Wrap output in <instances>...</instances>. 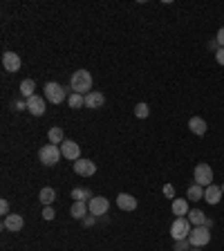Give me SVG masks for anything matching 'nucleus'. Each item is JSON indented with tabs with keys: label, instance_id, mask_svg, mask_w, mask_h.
I'll return each instance as SVG.
<instances>
[{
	"label": "nucleus",
	"instance_id": "nucleus-14",
	"mask_svg": "<svg viewBox=\"0 0 224 251\" xmlns=\"http://www.w3.org/2000/svg\"><path fill=\"white\" fill-rule=\"evenodd\" d=\"M117 206L121 208V211H134V208H137V198H133L130 193H119Z\"/></svg>",
	"mask_w": 224,
	"mask_h": 251
},
{
	"label": "nucleus",
	"instance_id": "nucleus-12",
	"mask_svg": "<svg viewBox=\"0 0 224 251\" xmlns=\"http://www.w3.org/2000/svg\"><path fill=\"white\" fill-rule=\"evenodd\" d=\"M21 56L14 52H5L2 54V68L7 69V72H18L21 69Z\"/></svg>",
	"mask_w": 224,
	"mask_h": 251
},
{
	"label": "nucleus",
	"instance_id": "nucleus-2",
	"mask_svg": "<svg viewBox=\"0 0 224 251\" xmlns=\"http://www.w3.org/2000/svg\"><path fill=\"white\" fill-rule=\"evenodd\" d=\"M61 157H63V153H61V146L56 144H45L43 148L38 150V160L43 161L45 166H56L61 161Z\"/></svg>",
	"mask_w": 224,
	"mask_h": 251
},
{
	"label": "nucleus",
	"instance_id": "nucleus-4",
	"mask_svg": "<svg viewBox=\"0 0 224 251\" xmlns=\"http://www.w3.org/2000/svg\"><path fill=\"white\" fill-rule=\"evenodd\" d=\"M191 222L188 218H175V222L171 225V235L173 240H188V235H191Z\"/></svg>",
	"mask_w": 224,
	"mask_h": 251
},
{
	"label": "nucleus",
	"instance_id": "nucleus-15",
	"mask_svg": "<svg viewBox=\"0 0 224 251\" xmlns=\"http://www.w3.org/2000/svg\"><path fill=\"white\" fill-rule=\"evenodd\" d=\"M222 186H215V184H211V186L204 188V200H206L208 204H220V200H222Z\"/></svg>",
	"mask_w": 224,
	"mask_h": 251
},
{
	"label": "nucleus",
	"instance_id": "nucleus-10",
	"mask_svg": "<svg viewBox=\"0 0 224 251\" xmlns=\"http://www.w3.org/2000/svg\"><path fill=\"white\" fill-rule=\"evenodd\" d=\"M88 206H90V215H96V218H101L103 213H108V208H110V202H108L106 198H92L90 202H88Z\"/></svg>",
	"mask_w": 224,
	"mask_h": 251
},
{
	"label": "nucleus",
	"instance_id": "nucleus-35",
	"mask_svg": "<svg viewBox=\"0 0 224 251\" xmlns=\"http://www.w3.org/2000/svg\"><path fill=\"white\" fill-rule=\"evenodd\" d=\"M208 47H211V49H215V52H218V49H220V43H218V38H213V41H211V43H208Z\"/></svg>",
	"mask_w": 224,
	"mask_h": 251
},
{
	"label": "nucleus",
	"instance_id": "nucleus-20",
	"mask_svg": "<svg viewBox=\"0 0 224 251\" xmlns=\"http://www.w3.org/2000/svg\"><path fill=\"white\" fill-rule=\"evenodd\" d=\"M38 200L43 202V206H52V202L56 200V191H54L52 186L41 188V193H38Z\"/></svg>",
	"mask_w": 224,
	"mask_h": 251
},
{
	"label": "nucleus",
	"instance_id": "nucleus-13",
	"mask_svg": "<svg viewBox=\"0 0 224 251\" xmlns=\"http://www.w3.org/2000/svg\"><path fill=\"white\" fill-rule=\"evenodd\" d=\"M103 103H106V96H103V92H88L86 94V108H90V110H96V108H103Z\"/></svg>",
	"mask_w": 224,
	"mask_h": 251
},
{
	"label": "nucleus",
	"instance_id": "nucleus-34",
	"mask_svg": "<svg viewBox=\"0 0 224 251\" xmlns=\"http://www.w3.org/2000/svg\"><path fill=\"white\" fill-rule=\"evenodd\" d=\"M14 110H27V101H16L14 103Z\"/></svg>",
	"mask_w": 224,
	"mask_h": 251
},
{
	"label": "nucleus",
	"instance_id": "nucleus-1",
	"mask_svg": "<svg viewBox=\"0 0 224 251\" xmlns=\"http://www.w3.org/2000/svg\"><path fill=\"white\" fill-rule=\"evenodd\" d=\"M69 90L83 96L88 92H92V74L88 69H76L74 74H72V79H69Z\"/></svg>",
	"mask_w": 224,
	"mask_h": 251
},
{
	"label": "nucleus",
	"instance_id": "nucleus-17",
	"mask_svg": "<svg viewBox=\"0 0 224 251\" xmlns=\"http://www.w3.org/2000/svg\"><path fill=\"white\" fill-rule=\"evenodd\" d=\"M173 215H177V218H186L188 215V200L186 198H177L173 200Z\"/></svg>",
	"mask_w": 224,
	"mask_h": 251
},
{
	"label": "nucleus",
	"instance_id": "nucleus-28",
	"mask_svg": "<svg viewBox=\"0 0 224 251\" xmlns=\"http://www.w3.org/2000/svg\"><path fill=\"white\" fill-rule=\"evenodd\" d=\"M164 195H166V198L175 200V186H173V184H166V186H164Z\"/></svg>",
	"mask_w": 224,
	"mask_h": 251
},
{
	"label": "nucleus",
	"instance_id": "nucleus-30",
	"mask_svg": "<svg viewBox=\"0 0 224 251\" xmlns=\"http://www.w3.org/2000/svg\"><path fill=\"white\" fill-rule=\"evenodd\" d=\"M0 213L5 215V218L9 215V202H7V200H2V202H0Z\"/></svg>",
	"mask_w": 224,
	"mask_h": 251
},
{
	"label": "nucleus",
	"instance_id": "nucleus-26",
	"mask_svg": "<svg viewBox=\"0 0 224 251\" xmlns=\"http://www.w3.org/2000/svg\"><path fill=\"white\" fill-rule=\"evenodd\" d=\"M72 198H74V202H81V200H86V198H92V193L88 191V188H74V191H72Z\"/></svg>",
	"mask_w": 224,
	"mask_h": 251
},
{
	"label": "nucleus",
	"instance_id": "nucleus-31",
	"mask_svg": "<svg viewBox=\"0 0 224 251\" xmlns=\"http://www.w3.org/2000/svg\"><path fill=\"white\" fill-rule=\"evenodd\" d=\"M215 61H218L220 65H224V47H220L218 52H215Z\"/></svg>",
	"mask_w": 224,
	"mask_h": 251
},
{
	"label": "nucleus",
	"instance_id": "nucleus-7",
	"mask_svg": "<svg viewBox=\"0 0 224 251\" xmlns=\"http://www.w3.org/2000/svg\"><path fill=\"white\" fill-rule=\"evenodd\" d=\"M74 173L81 177H92L96 173V164L92 160H86V157H81V160L74 161Z\"/></svg>",
	"mask_w": 224,
	"mask_h": 251
},
{
	"label": "nucleus",
	"instance_id": "nucleus-32",
	"mask_svg": "<svg viewBox=\"0 0 224 251\" xmlns=\"http://www.w3.org/2000/svg\"><path fill=\"white\" fill-rule=\"evenodd\" d=\"M215 38H218L220 47H224V27H220V29H218V36H215Z\"/></svg>",
	"mask_w": 224,
	"mask_h": 251
},
{
	"label": "nucleus",
	"instance_id": "nucleus-9",
	"mask_svg": "<svg viewBox=\"0 0 224 251\" xmlns=\"http://www.w3.org/2000/svg\"><path fill=\"white\" fill-rule=\"evenodd\" d=\"M45 96H38V94H34L32 99H27V110L34 114V117H43L45 114Z\"/></svg>",
	"mask_w": 224,
	"mask_h": 251
},
{
	"label": "nucleus",
	"instance_id": "nucleus-33",
	"mask_svg": "<svg viewBox=\"0 0 224 251\" xmlns=\"http://www.w3.org/2000/svg\"><path fill=\"white\" fill-rule=\"evenodd\" d=\"M94 220H96V215H88V218H83V225L92 227V225H94Z\"/></svg>",
	"mask_w": 224,
	"mask_h": 251
},
{
	"label": "nucleus",
	"instance_id": "nucleus-29",
	"mask_svg": "<svg viewBox=\"0 0 224 251\" xmlns=\"http://www.w3.org/2000/svg\"><path fill=\"white\" fill-rule=\"evenodd\" d=\"M43 218H45V220H54V218H56V213H54L52 206H45V208H43Z\"/></svg>",
	"mask_w": 224,
	"mask_h": 251
},
{
	"label": "nucleus",
	"instance_id": "nucleus-21",
	"mask_svg": "<svg viewBox=\"0 0 224 251\" xmlns=\"http://www.w3.org/2000/svg\"><path fill=\"white\" fill-rule=\"evenodd\" d=\"M47 137H49V144H56V146H61L65 141V133H63V128H59V126L49 128Z\"/></svg>",
	"mask_w": 224,
	"mask_h": 251
},
{
	"label": "nucleus",
	"instance_id": "nucleus-5",
	"mask_svg": "<svg viewBox=\"0 0 224 251\" xmlns=\"http://www.w3.org/2000/svg\"><path fill=\"white\" fill-rule=\"evenodd\" d=\"M188 242H191V247H206L208 242H211V229H206V227H193L191 235H188Z\"/></svg>",
	"mask_w": 224,
	"mask_h": 251
},
{
	"label": "nucleus",
	"instance_id": "nucleus-25",
	"mask_svg": "<svg viewBox=\"0 0 224 251\" xmlns=\"http://www.w3.org/2000/svg\"><path fill=\"white\" fill-rule=\"evenodd\" d=\"M148 114H150L148 103H137V106H134V117L137 119H146Z\"/></svg>",
	"mask_w": 224,
	"mask_h": 251
},
{
	"label": "nucleus",
	"instance_id": "nucleus-24",
	"mask_svg": "<svg viewBox=\"0 0 224 251\" xmlns=\"http://www.w3.org/2000/svg\"><path fill=\"white\" fill-rule=\"evenodd\" d=\"M67 106H69V108H74V110H76V108H83V106H86V96H83V94H76V92H72V94L67 96Z\"/></svg>",
	"mask_w": 224,
	"mask_h": 251
},
{
	"label": "nucleus",
	"instance_id": "nucleus-37",
	"mask_svg": "<svg viewBox=\"0 0 224 251\" xmlns=\"http://www.w3.org/2000/svg\"><path fill=\"white\" fill-rule=\"evenodd\" d=\"M222 193H224V184H222Z\"/></svg>",
	"mask_w": 224,
	"mask_h": 251
},
{
	"label": "nucleus",
	"instance_id": "nucleus-3",
	"mask_svg": "<svg viewBox=\"0 0 224 251\" xmlns=\"http://www.w3.org/2000/svg\"><path fill=\"white\" fill-rule=\"evenodd\" d=\"M43 90H45V99H47L49 103H63L65 96H67L65 88L61 86V83H56V81H47Z\"/></svg>",
	"mask_w": 224,
	"mask_h": 251
},
{
	"label": "nucleus",
	"instance_id": "nucleus-18",
	"mask_svg": "<svg viewBox=\"0 0 224 251\" xmlns=\"http://www.w3.org/2000/svg\"><path fill=\"white\" fill-rule=\"evenodd\" d=\"M86 213H90V206L86 204V200H81V202H74L72 204V208H69V215L76 220H83L86 218Z\"/></svg>",
	"mask_w": 224,
	"mask_h": 251
},
{
	"label": "nucleus",
	"instance_id": "nucleus-11",
	"mask_svg": "<svg viewBox=\"0 0 224 251\" xmlns=\"http://www.w3.org/2000/svg\"><path fill=\"white\" fill-rule=\"evenodd\" d=\"M2 227H5L7 231H11V233H18V231H22V227H25V220L18 213H9L5 218V222H2Z\"/></svg>",
	"mask_w": 224,
	"mask_h": 251
},
{
	"label": "nucleus",
	"instance_id": "nucleus-22",
	"mask_svg": "<svg viewBox=\"0 0 224 251\" xmlns=\"http://www.w3.org/2000/svg\"><path fill=\"white\" fill-rule=\"evenodd\" d=\"M34 90H36V83H34V79H25L21 83V94L25 96V101L34 96Z\"/></svg>",
	"mask_w": 224,
	"mask_h": 251
},
{
	"label": "nucleus",
	"instance_id": "nucleus-19",
	"mask_svg": "<svg viewBox=\"0 0 224 251\" xmlns=\"http://www.w3.org/2000/svg\"><path fill=\"white\" fill-rule=\"evenodd\" d=\"M186 218H188V222H191L193 227H204L206 225V220H208L206 215H204L202 208H193V211H188Z\"/></svg>",
	"mask_w": 224,
	"mask_h": 251
},
{
	"label": "nucleus",
	"instance_id": "nucleus-27",
	"mask_svg": "<svg viewBox=\"0 0 224 251\" xmlns=\"http://www.w3.org/2000/svg\"><path fill=\"white\" fill-rule=\"evenodd\" d=\"M193 247H191V242L188 240H175V249L173 251H191Z\"/></svg>",
	"mask_w": 224,
	"mask_h": 251
},
{
	"label": "nucleus",
	"instance_id": "nucleus-36",
	"mask_svg": "<svg viewBox=\"0 0 224 251\" xmlns=\"http://www.w3.org/2000/svg\"><path fill=\"white\" fill-rule=\"evenodd\" d=\"M191 251H202V249H200V247H193V249Z\"/></svg>",
	"mask_w": 224,
	"mask_h": 251
},
{
	"label": "nucleus",
	"instance_id": "nucleus-23",
	"mask_svg": "<svg viewBox=\"0 0 224 251\" xmlns=\"http://www.w3.org/2000/svg\"><path fill=\"white\" fill-rule=\"evenodd\" d=\"M186 198L193 200V202H198V200H204V186H200V184H193V186H188Z\"/></svg>",
	"mask_w": 224,
	"mask_h": 251
},
{
	"label": "nucleus",
	"instance_id": "nucleus-6",
	"mask_svg": "<svg viewBox=\"0 0 224 251\" xmlns=\"http://www.w3.org/2000/svg\"><path fill=\"white\" fill-rule=\"evenodd\" d=\"M193 175H195V184H200V186H211L213 184V168L208 164H204V161L195 166Z\"/></svg>",
	"mask_w": 224,
	"mask_h": 251
},
{
	"label": "nucleus",
	"instance_id": "nucleus-8",
	"mask_svg": "<svg viewBox=\"0 0 224 251\" xmlns=\"http://www.w3.org/2000/svg\"><path fill=\"white\" fill-rule=\"evenodd\" d=\"M61 153H63L65 160H81V146L76 144V141H72V139H65L63 144H61Z\"/></svg>",
	"mask_w": 224,
	"mask_h": 251
},
{
	"label": "nucleus",
	"instance_id": "nucleus-16",
	"mask_svg": "<svg viewBox=\"0 0 224 251\" xmlns=\"http://www.w3.org/2000/svg\"><path fill=\"white\" fill-rule=\"evenodd\" d=\"M188 128H191L193 135H198V137H202V135H206V121H204L202 117H191L188 119Z\"/></svg>",
	"mask_w": 224,
	"mask_h": 251
}]
</instances>
